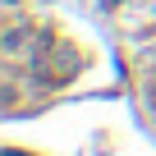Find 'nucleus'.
I'll return each instance as SVG.
<instances>
[{
  "label": "nucleus",
  "instance_id": "1",
  "mask_svg": "<svg viewBox=\"0 0 156 156\" xmlns=\"http://www.w3.org/2000/svg\"><path fill=\"white\" fill-rule=\"evenodd\" d=\"M5 5H14V0H5Z\"/></svg>",
  "mask_w": 156,
  "mask_h": 156
}]
</instances>
